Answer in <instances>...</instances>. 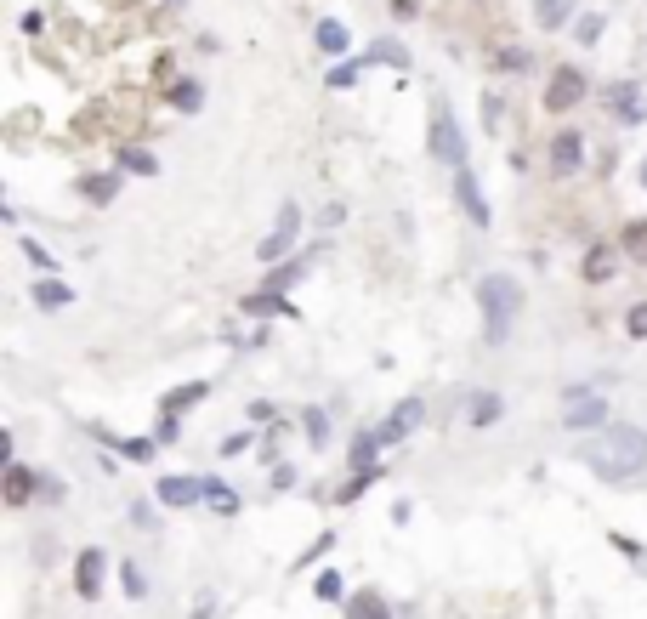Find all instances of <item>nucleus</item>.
Segmentation results:
<instances>
[{"instance_id":"nucleus-9","label":"nucleus","mask_w":647,"mask_h":619,"mask_svg":"<svg viewBox=\"0 0 647 619\" xmlns=\"http://www.w3.org/2000/svg\"><path fill=\"white\" fill-rule=\"evenodd\" d=\"M103 551L91 546V551H80V563H74V591H80V597H97V591H103Z\"/></svg>"},{"instance_id":"nucleus-24","label":"nucleus","mask_w":647,"mask_h":619,"mask_svg":"<svg viewBox=\"0 0 647 619\" xmlns=\"http://www.w3.org/2000/svg\"><path fill=\"white\" fill-rule=\"evenodd\" d=\"M472 421H477V426L500 421V398H494V392H477V398H472Z\"/></svg>"},{"instance_id":"nucleus-21","label":"nucleus","mask_w":647,"mask_h":619,"mask_svg":"<svg viewBox=\"0 0 647 619\" xmlns=\"http://www.w3.org/2000/svg\"><path fill=\"white\" fill-rule=\"evenodd\" d=\"M35 301H40V307H69L74 290H69V284H57V279H40L35 284Z\"/></svg>"},{"instance_id":"nucleus-2","label":"nucleus","mask_w":647,"mask_h":619,"mask_svg":"<svg viewBox=\"0 0 647 619\" xmlns=\"http://www.w3.org/2000/svg\"><path fill=\"white\" fill-rule=\"evenodd\" d=\"M477 307H483V336H489V347H500L511 336L517 313H523V284L511 279V273H489V279L477 284Z\"/></svg>"},{"instance_id":"nucleus-10","label":"nucleus","mask_w":647,"mask_h":619,"mask_svg":"<svg viewBox=\"0 0 647 619\" xmlns=\"http://www.w3.org/2000/svg\"><path fill=\"white\" fill-rule=\"evenodd\" d=\"M562 421L574 426V432H585V426H602V421H608V404H602V398H574V404L562 409Z\"/></svg>"},{"instance_id":"nucleus-18","label":"nucleus","mask_w":647,"mask_h":619,"mask_svg":"<svg viewBox=\"0 0 647 619\" xmlns=\"http://www.w3.org/2000/svg\"><path fill=\"white\" fill-rule=\"evenodd\" d=\"M29 495H35V472H23V466H12V472H6V500H12V506H23Z\"/></svg>"},{"instance_id":"nucleus-6","label":"nucleus","mask_w":647,"mask_h":619,"mask_svg":"<svg viewBox=\"0 0 647 619\" xmlns=\"http://www.w3.org/2000/svg\"><path fill=\"white\" fill-rule=\"evenodd\" d=\"M608 108H613V120H625V125H642V120H647V97L630 86V80L608 86Z\"/></svg>"},{"instance_id":"nucleus-7","label":"nucleus","mask_w":647,"mask_h":619,"mask_svg":"<svg viewBox=\"0 0 647 619\" xmlns=\"http://www.w3.org/2000/svg\"><path fill=\"white\" fill-rule=\"evenodd\" d=\"M296 233H301V211H296V205H284L279 228H273V233H267V239H262V262H279L284 250L296 245Z\"/></svg>"},{"instance_id":"nucleus-4","label":"nucleus","mask_w":647,"mask_h":619,"mask_svg":"<svg viewBox=\"0 0 647 619\" xmlns=\"http://www.w3.org/2000/svg\"><path fill=\"white\" fill-rule=\"evenodd\" d=\"M574 103H585V74H579L574 63H562V69L551 74V86H545V108H551V114H568Z\"/></svg>"},{"instance_id":"nucleus-20","label":"nucleus","mask_w":647,"mask_h":619,"mask_svg":"<svg viewBox=\"0 0 647 619\" xmlns=\"http://www.w3.org/2000/svg\"><path fill=\"white\" fill-rule=\"evenodd\" d=\"M80 194H86L91 205H108V199L120 194V177H86L80 182Z\"/></svg>"},{"instance_id":"nucleus-13","label":"nucleus","mask_w":647,"mask_h":619,"mask_svg":"<svg viewBox=\"0 0 647 619\" xmlns=\"http://www.w3.org/2000/svg\"><path fill=\"white\" fill-rule=\"evenodd\" d=\"M210 392V381H188V387H176V392H165V421H176L182 409H193L199 398Z\"/></svg>"},{"instance_id":"nucleus-1","label":"nucleus","mask_w":647,"mask_h":619,"mask_svg":"<svg viewBox=\"0 0 647 619\" xmlns=\"http://www.w3.org/2000/svg\"><path fill=\"white\" fill-rule=\"evenodd\" d=\"M579 455H585V466H591L596 478L625 483L647 466V432L642 426H608V432H596Z\"/></svg>"},{"instance_id":"nucleus-22","label":"nucleus","mask_w":647,"mask_h":619,"mask_svg":"<svg viewBox=\"0 0 647 619\" xmlns=\"http://www.w3.org/2000/svg\"><path fill=\"white\" fill-rule=\"evenodd\" d=\"M171 103L182 108V114H199V103H205V91H199V80H182V86L171 91Z\"/></svg>"},{"instance_id":"nucleus-34","label":"nucleus","mask_w":647,"mask_h":619,"mask_svg":"<svg viewBox=\"0 0 647 619\" xmlns=\"http://www.w3.org/2000/svg\"><path fill=\"white\" fill-rule=\"evenodd\" d=\"M596 35H602V18H596V12H591V18H579V40H585V46H591Z\"/></svg>"},{"instance_id":"nucleus-35","label":"nucleus","mask_w":647,"mask_h":619,"mask_svg":"<svg viewBox=\"0 0 647 619\" xmlns=\"http://www.w3.org/2000/svg\"><path fill=\"white\" fill-rule=\"evenodd\" d=\"M318 597H341V574H318Z\"/></svg>"},{"instance_id":"nucleus-3","label":"nucleus","mask_w":647,"mask_h":619,"mask_svg":"<svg viewBox=\"0 0 647 619\" xmlns=\"http://www.w3.org/2000/svg\"><path fill=\"white\" fill-rule=\"evenodd\" d=\"M432 154H438L443 165H455V171H466V142H460V125L449 108H438L432 114Z\"/></svg>"},{"instance_id":"nucleus-26","label":"nucleus","mask_w":647,"mask_h":619,"mask_svg":"<svg viewBox=\"0 0 647 619\" xmlns=\"http://www.w3.org/2000/svg\"><path fill=\"white\" fill-rule=\"evenodd\" d=\"M125 171H137V177H154L159 165H154V154H142V148H125Z\"/></svg>"},{"instance_id":"nucleus-27","label":"nucleus","mask_w":647,"mask_h":619,"mask_svg":"<svg viewBox=\"0 0 647 619\" xmlns=\"http://www.w3.org/2000/svg\"><path fill=\"white\" fill-rule=\"evenodd\" d=\"M625 250L636 256V262L647 256V222H630V228H625Z\"/></svg>"},{"instance_id":"nucleus-5","label":"nucleus","mask_w":647,"mask_h":619,"mask_svg":"<svg viewBox=\"0 0 647 619\" xmlns=\"http://www.w3.org/2000/svg\"><path fill=\"white\" fill-rule=\"evenodd\" d=\"M579 160H585V137L579 131H557V142H551V177H579Z\"/></svg>"},{"instance_id":"nucleus-36","label":"nucleus","mask_w":647,"mask_h":619,"mask_svg":"<svg viewBox=\"0 0 647 619\" xmlns=\"http://www.w3.org/2000/svg\"><path fill=\"white\" fill-rule=\"evenodd\" d=\"M193 619H210V597H205V602H199V614H193Z\"/></svg>"},{"instance_id":"nucleus-15","label":"nucleus","mask_w":647,"mask_h":619,"mask_svg":"<svg viewBox=\"0 0 647 619\" xmlns=\"http://www.w3.org/2000/svg\"><path fill=\"white\" fill-rule=\"evenodd\" d=\"M568 12H574V0H534V23L540 29H562Z\"/></svg>"},{"instance_id":"nucleus-8","label":"nucleus","mask_w":647,"mask_h":619,"mask_svg":"<svg viewBox=\"0 0 647 619\" xmlns=\"http://www.w3.org/2000/svg\"><path fill=\"white\" fill-rule=\"evenodd\" d=\"M455 199H460V211L472 216L477 228H489V222H494V216H489V199L477 194V177H472V171H455Z\"/></svg>"},{"instance_id":"nucleus-19","label":"nucleus","mask_w":647,"mask_h":619,"mask_svg":"<svg viewBox=\"0 0 647 619\" xmlns=\"http://www.w3.org/2000/svg\"><path fill=\"white\" fill-rule=\"evenodd\" d=\"M381 432H358V443H352V466H358V472H369V466H375V449H381Z\"/></svg>"},{"instance_id":"nucleus-16","label":"nucleus","mask_w":647,"mask_h":619,"mask_svg":"<svg viewBox=\"0 0 647 619\" xmlns=\"http://www.w3.org/2000/svg\"><path fill=\"white\" fill-rule=\"evenodd\" d=\"M245 313H262V319H273V313H279V319H290L296 307H290L279 290H262V296H250V301H245Z\"/></svg>"},{"instance_id":"nucleus-14","label":"nucleus","mask_w":647,"mask_h":619,"mask_svg":"<svg viewBox=\"0 0 647 619\" xmlns=\"http://www.w3.org/2000/svg\"><path fill=\"white\" fill-rule=\"evenodd\" d=\"M347 619H392V608H386L381 591H358V597L347 602Z\"/></svg>"},{"instance_id":"nucleus-33","label":"nucleus","mask_w":647,"mask_h":619,"mask_svg":"<svg viewBox=\"0 0 647 619\" xmlns=\"http://www.w3.org/2000/svg\"><path fill=\"white\" fill-rule=\"evenodd\" d=\"M148 585H142V568L137 563H125V597H142Z\"/></svg>"},{"instance_id":"nucleus-12","label":"nucleus","mask_w":647,"mask_h":619,"mask_svg":"<svg viewBox=\"0 0 647 619\" xmlns=\"http://www.w3.org/2000/svg\"><path fill=\"white\" fill-rule=\"evenodd\" d=\"M159 500H165V506H193V500H205V483L199 478H165L159 483Z\"/></svg>"},{"instance_id":"nucleus-17","label":"nucleus","mask_w":647,"mask_h":619,"mask_svg":"<svg viewBox=\"0 0 647 619\" xmlns=\"http://www.w3.org/2000/svg\"><path fill=\"white\" fill-rule=\"evenodd\" d=\"M318 52H330V57H341V52H347V46H352V40H347V29H341V23H335V18H324V23H318Z\"/></svg>"},{"instance_id":"nucleus-28","label":"nucleus","mask_w":647,"mask_h":619,"mask_svg":"<svg viewBox=\"0 0 647 619\" xmlns=\"http://www.w3.org/2000/svg\"><path fill=\"white\" fill-rule=\"evenodd\" d=\"M301 426H307V438H313V443L330 438V421H324V409H307V421H301Z\"/></svg>"},{"instance_id":"nucleus-30","label":"nucleus","mask_w":647,"mask_h":619,"mask_svg":"<svg viewBox=\"0 0 647 619\" xmlns=\"http://www.w3.org/2000/svg\"><path fill=\"white\" fill-rule=\"evenodd\" d=\"M23 256H29V262H35L40 273H46V279H52V267H57V262H52V256H46V250L35 245V239H23Z\"/></svg>"},{"instance_id":"nucleus-31","label":"nucleus","mask_w":647,"mask_h":619,"mask_svg":"<svg viewBox=\"0 0 647 619\" xmlns=\"http://www.w3.org/2000/svg\"><path fill=\"white\" fill-rule=\"evenodd\" d=\"M364 63H369V57H364ZM364 63H341V69L330 74V86H335V91H341V86H352V80L364 74Z\"/></svg>"},{"instance_id":"nucleus-11","label":"nucleus","mask_w":647,"mask_h":619,"mask_svg":"<svg viewBox=\"0 0 647 619\" xmlns=\"http://www.w3.org/2000/svg\"><path fill=\"white\" fill-rule=\"evenodd\" d=\"M420 415H426V409H420L415 398H409V404H398V409H392V421L381 426V438H386V443L409 438V432H415V426H420Z\"/></svg>"},{"instance_id":"nucleus-25","label":"nucleus","mask_w":647,"mask_h":619,"mask_svg":"<svg viewBox=\"0 0 647 619\" xmlns=\"http://www.w3.org/2000/svg\"><path fill=\"white\" fill-rule=\"evenodd\" d=\"M301 273H307V256H301V262H290V267H279V273H267V290H284V284H296Z\"/></svg>"},{"instance_id":"nucleus-32","label":"nucleus","mask_w":647,"mask_h":619,"mask_svg":"<svg viewBox=\"0 0 647 619\" xmlns=\"http://www.w3.org/2000/svg\"><path fill=\"white\" fill-rule=\"evenodd\" d=\"M625 330H630V336H636V341L647 336V301H642V307H630V319H625Z\"/></svg>"},{"instance_id":"nucleus-29","label":"nucleus","mask_w":647,"mask_h":619,"mask_svg":"<svg viewBox=\"0 0 647 619\" xmlns=\"http://www.w3.org/2000/svg\"><path fill=\"white\" fill-rule=\"evenodd\" d=\"M114 449H120L125 460H148V455H154V443H148V438H125V443H114Z\"/></svg>"},{"instance_id":"nucleus-23","label":"nucleus","mask_w":647,"mask_h":619,"mask_svg":"<svg viewBox=\"0 0 647 619\" xmlns=\"http://www.w3.org/2000/svg\"><path fill=\"white\" fill-rule=\"evenodd\" d=\"M585 279L591 284L613 279V250H591V256H585Z\"/></svg>"},{"instance_id":"nucleus-37","label":"nucleus","mask_w":647,"mask_h":619,"mask_svg":"<svg viewBox=\"0 0 647 619\" xmlns=\"http://www.w3.org/2000/svg\"><path fill=\"white\" fill-rule=\"evenodd\" d=\"M642 188H647V160H642Z\"/></svg>"}]
</instances>
